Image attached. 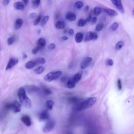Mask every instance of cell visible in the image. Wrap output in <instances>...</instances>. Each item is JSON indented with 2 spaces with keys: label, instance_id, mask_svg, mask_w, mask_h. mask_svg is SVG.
I'll return each mask as SVG.
<instances>
[{
  "label": "cell",
  "instance_id": "f1b7e54d",
  "mask_svg": "<svg viewBox=\"0 0 134 134\" xmlns=\"http://www.w3.org/2000/svg\"><path fill=\"white\" fill-rule=\"evenodd\" d=\"M49 19V16H44L43 17V19L42 20V21H41V23H40V25L41 26H43L45 25L48 22V20Z\"/></svg>",
  "mask_w": 134,
  "mask_h": 134
},
{
  "label": "cell",
  "instance_id": "9a60e30c",
  "mask_svg": "<svg viewBox=\"0 0 134 134\" xmlns=\"http://www.w3.org/2000/svg\"><path fill=\"white\" fill-rule=\"evenodd\" d=\"M23 21L21 19H17L14 23V28L16 30L20 29L23 25Z\"/></svg>",
  "mask_w": 134,
  "mask_h": 134
},
{
  "label": "cell",
  "instance_id": "4dcf8cb0",
  "mask_svg": "<svg viewBox=\"0 0 134 134\" xmlns=\"http://www.w3.org/2000/svg\"><path fill=\"white\" fill-rule=\"evenodd\" d=\"M40 3V0H33L32 4L34 8H37Z\"/></svg>",
  "mask_w": 134,
  "mask_h": 134
},
{
  "label": "cell",
  "instance_id": "7402d4cb",
  "mask_svg": "<svg viewBox=\"0 0 134 134\" xmlns=\"http://www.w3.org/2000/svg\"><path fill=\"white\" fill-rule=\"evenodd\" d=\"M44 68L42 66H40V67H37V68H36L35 70H34V72L37 75H40L42 73H43V72L44 71Z\"/></svg>",
  "mask_w": 134,
  "mask_h": 134
},
{
  "label": "cell",
  "instance_id": "f35d334b",
  "mask_svg": "<svg viewBox=\"0 0 134 134\" xmlns=\"http://www.w3.org/2000/svg\"><path fill=\"white\" fill-rule=\"evenodd\" d=\"M117 87L119 90H122V81L120 79H118L117 81Z\"/></svg>",
  "mask_w": 134,
  "mask_h": 134
},
{
  "label": "cell",
  "instance_id": "7c38bea8",
  "mask_svg": "<svg viewBox=\"0 0 134 134\" xmlns=\"http://www.w3.org/2000/svg\"><path fill=\"white\" fill-rule=\"evenodd\" d=\"M49 118V114L47 110H44L42 111L39 115V120L40 121H44L48 120Z\"/></svg>",
  "mask_w": 134,
  "mask_h": 134
},
{
  "label": "cell",
  "instance_id": "f907efd6",
  "mask_svg": "<svg viewBox=\"0 0 134 134\" xmlns=\"http://www.w3.org/2000/svg\"><path fill=\"white\" fill-rule=\"evenodd\" d=\"M132 15L134 16V7L133 8V10H132Z\"/></svg>",
  "mask_w": 134,
  "mask_h": 134
},
{
  "label": "cell",
  "instance_id": "484cf974",
  "mask_svg": "<svg viewBox=\"0 0 134 134\" xmlns=\"http://www.w3.org/2000/svg\"><path fill=\"white\" fill-rule=\"evenodd\" d=\"M82 78V74L81 73H78L76 74L73 78V80H74V81L76 82H78L80 80H81Z\"/></svg>",
  "mask_w": 134,
  "mask_h": 134
},
{
  "label": "cell",
  "instance_id": "6da1fadb",
  "mask_svg": "<svg viewBox=\"0 0 134 134\" xmlns=\"http://www.w3.org/2000/svg\"><path fill=\"white\" fill-rule=\"evenodd\" d=\"M18 96L20 103L26 108L30 109L32 107V102L26 95V91L24 87H20L18 90Z\"/></svg>",
  "mask_w": 134,
  "mask_h": 134
},
{
  "label": "cell",
  "instance_id": "7bdbcfd3",
  "mask_svg": "<svg viewBox=\"0 0 134 134\" xmlns=\"http://www.w3.org/2000/svg\"><path fill=\"white\" fill-rule=\"evenodd\" d=\"M10 0H3V4L4 6H6L9 3H10Z\"/></svg>",
  "mask_w": 134,
  "mask_h": 134
},
{
  "label": "cell",
  "instance_id": "44dd1931",
  "mask_svg": "<svg viewBox=\"0 0 134 134\" xmlns=\"http://www.w3.org/2000/svg\"><path fill=\"white\" fill-rule=\"evenodd\" d=\"M46 105L47 106V109L49 110H52L53 106L54 105V102L52 100H48L46 103Z\"/></svg>",
  "mask_w": 134,
  "mask_h": 134
},
{
  "label": "cell",
  "instance_id": "d590c367",
  "mask_svg": "<svg viewBox=\"0 0 134 134\" xmlns=\"http://www.w3.org/2000/svg\"><path fill=\"white\" fill-rule=\"evenodd\" d=\"M40 20H41V15H39L36 17V19H35V20L34 22V25L35 26L37 25L40 23Z\"/></svg>",
  "mask_w": 134,
  "mask_h": 134
},
{
  "label": "cell",
  "instance_id": "52a82bcc",
  "mask_svg": "<svg viewBox=\"0 0 134 134\" xmlns=\"http://www.w3.org/2000/svg\"><path fill=\"white\" fill-rule=\"evenodd\" d=\"M92 61V58L91 57H86L84 58L81 62V65H80L81 68L82 69H85V68H86L89 66V65L90 64Z\"/></svg>",
  "mask_w": 134,
  "mask_h": 134
},
{
  "label": "cell",
  "instance_id": "836d02e7",
  "mask_svg": "<svg viewBox=\"0 0 134 134\" xmlns=\"http://www.w3.org/2000/svg\"><path fill=\"white\" fill-rule=\"evenodd\" d=\"M103 27H104V25L102 23L97 24V26H96V28H95V30L97 32H100L103 28Z\"/></svg>",
  "mask_w": 134,
  "mask_h": 134
},
{
  "label": "cell",
  "instance_id": "8d00e7d4",
  "mask_svg": "<svg viewBox=\"0 0 134 134\" xmlns=\"http://www.w3.org/2000/svg\"><path fill=\"white\" fill-rule=\"evenodd\" d=\"M106 64L109 66H112L114 64V61L113 60L111 59H109L106 61Z\"/></svg>",
  "mask_w": 134,
  "mask_h": 134
},
{
  "label": "cell",
  "instance_id": "cb8c5ba5",
  "mask_svg": "<svg viewBox=\"0 0 134 134\" xmlns=\"http://www.w3.org/2000/svg\"><path fill=\"white\" fill-rule=\"evenodd\" d=\"M36 63L37 65L38 64H44L46 63V60L44 58L42 57H40V58H38L35 60H34Z\"/></svg>",
  "mask_w": 134,
  "mask_h": 134
},
{
  "label": "cell",
  "instance_id": "ee69618b",
  "mask_svg": "<svg viewBox=\"0 0 134 134\" xmlns=\"http://www.w3.org/2000/svg\"><path fill=\"white\" fill-rule=\"evenodd\" d=\"M36 14L35 13H32L31 14H29V17L30 18V19H34V18L36 17Z\"/></svg>",
  "mask_w": 134,
  "mask_h": 134
},
{
  "label": "cell",
  "instance_id": "60d3db41",
  "mask_svg": "<svg viewBox=\"0 0 134 134\" xmlns=\"http://www.w3.org/2000/svg\"><path fill=\"white\" fill-rule=\"evenodd\" d=\"M97 22V18L96 17H92L91 19V24L94 25Z\"/></svg>",
  "mask_w": 134,
  "mask_h": 134
},
{
  "label": "cell",
  "instance_id": "83f0119b",
  "mask_svg": "<svg viewBox=\"0 0 134 134\" xmlns=\"http://www.w3.org/2000/svg\"><path fill=\"white\" fill-rule=\"evenodd\" d=\"M102 12V8L99 7H95L94 8V10H93V13L96 16H98Z\"/></svg>",
  "mask_w": 134,
  "mask_h": 134
},
{
  "label": "cell",
  "instance_id": "b9f144b4",
  "mask_svg": "<svg viewBox=\"0 0 134 134\" xmlns=\"http://www.w3.org/2000/svg\"><path fill=\"white\" fill-rule=\"evenodd\" d=\"M69 101L72 103H75L77 102V99L76 97H71L69 99Z\"/></svg>",
  "mask_w": 134,
  "mask_h": 134
},
{
  "label": "cell",
  "instance_id": "bcb514c9",
  "mask_svg": "<svg viewBox=\"0 0 134 134\" xmlns=\"http://www.w3.org/2000/svg\"><path fill=\"white\" fill-rule=\"evenodd\" d=\"M61 39L62 40H67L69 39V38L67 36H62L61 37Z\"/></svg>",
  "mask_w": 134,
  "mask_h": 134
},
{
  "label": "cell",
  "instance_id": "1f68e13d",
  "mask_svg": "<svg viewBox=\"0 0 134 134\" xmlns=\"http://www.w3.org/2000/svg\"><path fill=\"white\" fill-rule=\"evenodd\" d=\"M118 27V24L117 23H114L111 26H110V29L112 31H115L116 30Z\"/></svg>",
  "mask_w": 134,
  "mask_h": 134
},
{
  "label": "cell",
  "instance_id": "5b68a950",
  "mask_svg": "<svg viewBox=\"0 0 134 134\" xmlns=\"http://www.w3.org/2000/svg\"><path fill=\"white\" fill-rule=\"evenodd\" d=\"M55 125V122L52 120L48 121L42 128V131L47 133L52 131Z\"/></svg>",
  "mask_w": 134,
  "mask_h": 134
},
{
  "label": "cell",
  "instance_id": "4fadbf2b",
  "mask_svg": "<svg viewBox=\"0 0 134 134\" xmlns=\"http://www.w3.org/2000/svg\"><path fill=\"white\" fill-rule=\"evenodd\" d=\"M76 18H77L76 15L73 12H68L66 15V20L71 22L75 21L76 20Z\"/></svg>",
  "mask_w": 134,
  "mask_h": 134
},
{
  "label": "cell",
  "instance_id": "e0dca14e",
  "mask_svg": "<svg viewBox=\"0 0 134 134\" xmlns=\"http://www.w3.org/2000/svg\"><path fill=\"white\" fill-rule=\"evenodd\" d=\"M83 39V33L79 32L76 34V37H75V40L77 43H80L81 42H82Z\"/></svg>",
  "mask_w": 134,
  "mask_h": 134
},
{
  "label": "cell",
  "instance_id": "681fc988",
  "mask_svg": "<svg viewBox=\"0 0 134 134\" xmlns=\"http://www.w3.org/2000/svg\"><path fill=\"white\" fill-rule=\"evenodd\" d=\"M24 59H26L27 57V56L25 53H23V56Z\"/></svg>",
  "mask_w": 134,
  "mask_h": 134
},
{
  "label": "cell",
  "instance_id": "603a6c76",
  "mask_svg": "<svg viewBox=\"0 0 134 134\" xmlns=\"http://www.w3.org/2000/svg\"><path fill=\"white\" fill-rule=\"evenodd\" d=\"M46 42L44 39L42 38H40L38 40V45L40 46L42 48H43L44 46H46Z\"/></svg>",
  "mask_w": 134,
  "mask_h": 134
},
{
  "label": "cell",
  "instance_id": "d6a6232c",
  "mask_svg": "<svg viewBox=\"0 0 134 134\" xmlns=\"http://www.w3.org/2000/svg\"><path fill=\"white\" fill-rule=\"evenodd\" d=\"M42 48L40 46L37 45V47H36L33 50H32V53L34 55H35V54H36V53L39 51Z\"/></svg>",
  "mask_w": 134,
  "mask_h": 134
},
{
  "label": "cell",
  "instance_id": "f6af8a7d",
  "mask_svg": "<svg viewBox=\"0 0 134 134\" xmlns=\"http://www.w3.org/2000/svg\"><path fill=\"white\" fill-rule=\"evenodd\" d=\"M68 33L70 35V36H73L74 35V33H75V32L73 31V29H70L68 31Z\"/></svg>",
  "mask_w": 134,
  "mask_h": 134
},
{
  "label": "cell",
  "instance_id": "e575fe53",
  "mask_svg": "<svg viewBox=\"0 0 134 134\" xmlns=\"http://www.w3.org/2000/svg\"><path fill=\"white\" fill-rule=\"evenodd\" d=\"M15 41V37H10L7 39V44L8 45H11Z\"/></svg>",
  "mask_w": 134,
  "mask_h": 134
},
{
  "label": "cell",
  "instance_id": "8992f818",
  "mask_svg": "<svg viewBox=\"0 0 134 134\" xmlns=\"http://www.w3.org/2000/svg\"><path fill=\"white\" fill-rule=\"evenodd\" d=\"M112 3L114 5L117 10L121 13H124V8L122 2V0H111Z\"/></svg>",
  "mask_w": 134,
  "mask_h": 134
},
{
  "label": "cell",
  "instance_id": "c3c4849f",
  "mask_svg": "<svg viewBox=\"0 0 134 134\" xmlns=\"http://www.w3.org/2000/svg\"><path fill=\"white\" fill-rule=\"evenodd\" d=\"M23 3L26 6L28 4V0H23Z\"/></svg>",
  "mask_w": 134,
  "mask_h": 134
},
{
  "label": "cell",
  "instance_id": "ac0fdd59",
  "mask_svg": "<svg viewBox=\"0 0 134 134\" xmlns=\"http://www.w3.org/2000/svg\"><path fill=\"white\" fill-rule=\"evenodd\" d=\"M37 65L35 61H29L27 62L25 65V67L27 69H31L33 68L35 66Z\"/></svg>",
  "mask_w": 134,
  "mask_h": 134
},
{
  "label": "cell",
  "instance_id": "9c48e42d",
  "mask_svg": "<svg viewBox=\"0 0 134 134\" xmlns=\"http://www.w3.org/2000/svg\"><path fill=\"white\" fill-rule=\"evenodd\" d=\"M24 87L25 88L26 91L28 93L37 92L40 90V88L39 87L35 85H26Z\"/></svg>",
  "mask_w": 134,
  "mask_h": 134
},
{
  "label": "cell",
  "instance_id": "7a4b0ae2",
  "mask_svg": "<svg viewBox=\"0 0 134 134\" xmlns=\"http://www.w3.org/2000/svg\"><path fill=\"white\" fill-rule=\"evenodd\" d=\"M96 100L97 99L96 97L88 98V99L84 100V101L79 104V105L77 107V110L78 111H81L91 108L96 103Z\"/></svg>",
  "mask_w": 134,
  "mask_h": 134
},
{
  "label": "cell",
  "instance_id": "3957f363",
  "mask_svg": "<svg viewBox=\"0 0 134 134\" xmlns=\"http://www.w3.org/2000/svg\"><path fill=\"white\" fill-rule=\"evenodd\" d=\"M62 73L61 71H57L54 72H50L47 74L44 78V80L47 82H51L53 80H55L58 79L61 75Z\"/></svg>",
  "mask_w": 134,
  "mask_h": 134
},
{
  "label": "cell",
  "instance_id": "5bb4252c",
  "mask_svg": "<svg viewBox=\"0 0 134 134\" xmlns=\"http://www.w3.org/2000/svg\"><path fill=\"white\" fill-rule=\"evenodd\" d=\"M103 11L105 13L111 16H115L117 15V13L111 8H105L103 9Z\"/></svg>",
  "mask_w": 134,
  "mask_h": 134
},
{
  "label": "cell",
  "instance_id": "d4e9b609",
  "mask_svg": "<svg viewBox=\"0 0 134 134\" xmlns=\"http://www.w3.org/2000/svg\"><path fill=\"white\" fill-rule=\"evenodd\" d=\"M124 45V42L123 41H118L115 46V49L116 50H120L121 49Z\"/></svg>",
  "mask_w": 134,
  "mask_h": 134
},
{
  "label": "cell",
  "instance_id": "ba28073f",
  "mask_svg": "<svg viewBox=\"0 0 134 134\" xmlns=\"http://www.w3.org/2000/svg\"><path fill=\"white\" fill-rule=\"evenodd\" d=\"M18 62H19V60H18L17 58H11L8 62V64L6 68V70H8L12 69L14 66H15L18 64Z\"/></svg>",
  "mask_w": 134,
  "mask_h": 134
},
{
  "label": "cell",
  "instance_id": "ab89813d",
  "mask_svg": "<svg viewBox=\"0 0 134 134\" xmlns=\"http://www.w3.org/2000/svg\"><path fill=\"white\" fill-rule=\"evenodd\" d=\"M48 48L50 50H53L56 48V45L55 43H50L48 46Z\"/></svg>",
  "mask_w": 134,
  "mask_h": 134
},
{
  "label": "cell",
  "instance_id": "8fae6325",
  "mask_svg": "<svg viewBox=\"0 0 134 134\" xmlns=\"http://www.w3.org/2000/svg\"><path fill=\"white\" fill-rule=\"evenodd\" d=\"M21 121L26 126L29 127L32 125V120L29 116L27 115H24L21 117Z\"/></svg>",
  "mask_w": 134,
  "mask_h": 134
},
{
  "label": "cell",
  "instance_id": "f546056e",
  "mask_svg": "<svg viewBox=\"0 0 134 134\" xmlns=\"http://www.w3.org/2000/svg\"><path fill=\"white\" fill-rule=\"evenodd\" d=\"M75 7L77 9H80L84 6V3L81 1H77L75 3Z\"/></svg>",
  "mask_w": 134,
  "mask_h": 134
},
{
  "label": "cell",
  "instance_id": "30bf717a",
  "mask_svg": "<svg viewBox=\"0 0 134 134\" xmlns=\"http://www.w3.org/2000/svg\"><path fill=\"white\" fill-rule=\"evenodd\" d=\"M97 37H98L97 35L95 33L89 32L86 34L84 40L87 41H90L92 40H96L97 39Z\"/></svg>",
  "mask_w": 134,
  "mask_h": 134
},
{
  "label": "cell",
  "instance_id": "ffe728a7",
  "mask_svg": "<svg viewBox=\"0 0 134 134\" xmlns=\"http://www.w3.org/2000/svg\"><path fill=\"white\" fill-rule=\"evenodd\" d=\"M56 28L58 29H64L65 27V24L64 22L63 21H58L56 24Z\"/></svg>",
  "mask_w": 134,
  "mask_h": 134
},
{
  "label": "cell",
  "instance_id": "2e32d148",
  "mask_svg": "<svg viewBox=\"0 0 134 134\" xmlns=\"http://www.w3.org/2000/svg\"><path fill=\"white\" fill-rule=\"evenodd\" d=\"M25 5L21 2H16L14 4V7L16 10H23Z\"/></svg>",
  "mask_w": 134,
  "mask_h": 134
},
{
  "label": "cell",
  "instance_id": "277c9868",
  "mask_svg": "<svg viewBox=\"0 0 134 134\" xmlns=\"http://www.w3.org/2000/svg\"><path fill=\"white\" fill-rule=\"evenodd\" d=\"M7 108L8 109H11L15 113H17L21 112V105L19 102L15 101L13 103L8 105L7 106Z\"/></svg>",
  "mask_w": 134,
  "mask_h": 134
},
{
  "label": "cell",
  "instance_id": "74e56055",
  "mask_svg": "<svg viewBox=\"0 0 134 134\" xmlns=\"http://www.w3.org/2000/svg\"><path fill=\"white\" fill-rule=\"evenodd\" d=\"M43 93L46 95H50L52 93V92L49 88H45L43 89Z\"/></svg>",
  "mask_w": 134,
  "mask_h": 134
},
{
  "label": "cell",
  "instance_id": "d6986e66",
  "mask_svg": "<svg viewBox=\"0 0 134 134\" xmlns=\"http://www.w3.org/2000/svg\"><path fill=\"white\" fill-rule=\"evenodd\" d=\"M67 86L69 88H73L76 86V82L74 81V80L72 79H70L67 81Z\"/></svg>",
  "mask_w": 134,
  "mask_h": 134
},
{
  "label": "cell",
  "instance_id": "7dc6e473",
  "mask_svg": "<svg viewBox=\"0 0 134 134\" xmlns=\"http://www.w3.org/2000/svg\"><path fill=\"white\" fill-rule=\"evenodd\" d=\"M91 19H92V18H91V15H89V16H87V17L86 18V21H87V22H90V21H91Z\"/></svg>",
  "mask_w": 134,
  "mask_h": 134
},
{
  "label": "cell",
  "instance_id": "4316f807",
  "mask_svg": "<svg viewBox=\"0 0 134 134\" xmlns=\"http://www.w3.org/2000/svg\"><path fill=\"white\" fill-rule=\"evenodd\" d=\"M87 23V21H86V20L83 19H80L78 23V26L79 27H84L86 24Z\"/></svg>",
  "mask_w": 134,
  "mask_h": 134
}]
</instances>
